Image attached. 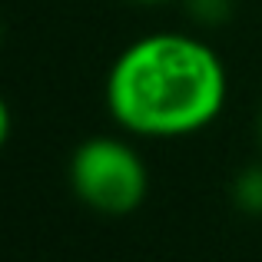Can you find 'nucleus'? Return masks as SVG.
I'll use <instances>...</instances> for the list:
<instances>
[{
  "instance_id": "1",
  "label": "nucleus",
  "mask_w": 262,
  "mask_h": 262,
  "mask_svg": "<svg viewBox=\"0 0 262 262\" xmlns=\"http://www.w3.org/2000/svg\"><path fill=\"white\" fill-rule=\"evenodd\" d=\"M229 77L209 43L189 33H146L106 73V106L120 126L149 140L206 129L226 106Z\"/></svg>"
},
{
  "instance_id": "2",
  "label": "nucleus",
  "mask_w": 262,
  "mask_h": 262,
  "mask_svg": "<svg viewBox=\"0 0 262 262\" xmlns=\"http://www.w3.org/2000/svg\"><path fill=\"white\" fill-rule=\"evenodd\" d=\"M70 189L100 216H129L149 189L146 163L116 136H90L70 156Z\"/></svg>"
},
{
  "instance_id": "3",
  "label": "nucleus",
  "mask_w": 262,
  "mask_h": 262,
  "mask_svg": "<svg viewBox=\"0 0 262 262\" xmlns=\"http://www.w3.org/2000/svg\"><path fill=\"white\" fill-rule=\"evenodd\" d=\"M232 203L246 216H262V166H246L232 179Z\"/></svg>"
},
{
  "instance_id": "4",
  "label": "nucleus",
  "mask_w": 262,
  "mask_h": 262,
  "mask_svg": "<svg viewBox=\"0 0 262 262\" xmlns=\"http://www.w3.org/2000/svg\"><path fill=\"white\" fill-rule=\"evenodd\" d=\"M186 13L203 27H223L232 17V0H186Z\"/></svg>"
},
{
  "instance_id": "5",
  "label": "nucleus",
  "mask_w": 262,
  "mask_h": 262,
  "mask_svg": "<svg viewBox=\"0 0 262 262\" xmlns=\"http://www.w3.org/2000/svg\"><path fill=\"white\" fill-rule=\"evenodd\" d=\"M7 140H10V106H7V100L0 96V149H4Z\"/></svg>"
},
{
  "instance_id": "6",
  "label": "nucleus",
  "mask_w": 262,
  "mask_h": 262,
  "mask_svg": "<svg viewBox=\"0 0 262 262\" xmlns=\"http://www.w3.org/2000/svg\"><path fill=\"white\" fill-rule=\"evenodd\" d=\"M129 4H140V7H160V4H169V0H129Z\"/></svg>"
},
{
  "instance_id": "7",
  "label": "nucleus",
  "mask_w": 262,
  "mask_h": 262,
  "mask_svg": "<svg viewBox=\"0 0 262 262\" xmlns=\"http://www.w3.org/2000/svg\"><path fill=\"white\" fill-rule=\"evenodd\" d=\"M259 140H262V113H259Z\"/></svg>"
},
{
  "instance_id": "8",
  "label": "nucleus",
  "mask_w": 262,
  "mask_h": 262,
  "mask_svg": "<svg viewBox=\"0 0 262 262\" xmlns=\"http://www.w3.org/2000/svg\"><path fill=\"white\" fill-rule=\"evenodd\" d=\"M0 37H4V24H0Z\"/></svg>"
}]
</instances>
